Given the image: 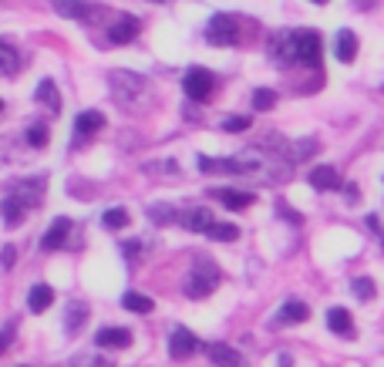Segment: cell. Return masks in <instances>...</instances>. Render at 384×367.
Wrapping results in <instances>:
<instances>
[{
	"mask_svg": "<svg viewBox=\"0 0 384 367\" xmlns=\"http://www.w3.org/2000/svg\"><path fill=\"white\" fill-rule=\"evenodd\" d=\"M269 54L276 58V64H320V34L317 31H280L269 40Z\"/></svg>",
	"mask_w": 384,
	"mask_h": 367,
	"instance_id": "cell-1",
	"label": "cell"
},
{
	"mask_svg": "<svg viewBox=\"0 0 384 367\" xmlns=\"http://www.w3.org/2000/svg\"><path fill=\"white\" fill-rule=\"evenodd\" d=\"M216 287H219V270H216L212 263H206V260H199L195 270L186 276V293H189L192 300H202V297H209Z\"/></svg>",
	"mask_w": 384,
	"mask_h": 367,
	"instance_id": "cell-2",
	"label": "cell"
},
{
	"mask_svg": "<svg viewBox=\"0 0 384 367\" xmlns=\"http://www.w3.org/2000/svg\"><path fill=\"white\" fill-rule=\"evenodd\" d=\"M108 84H112V95H115L118 105H128V101H135V98L145 91V77L132 75V71H112Z\"/></svg>",
	"mask_w": 384,
	"mask_h": 367,
	"instance_id": "cell-3",
	"label": "cell"
},
{
	"mask_svg": "<svg viewBox=\"0 0 384 367\" xmlns=\"http://www.w3.org/2000/svg\"><path fill=\"white\" fill-rule=\"evenodd\" d=\"M199 169H202V172L246 175L256 169V158H250V155H243V158H209V155H199Z\"/></svg>",
	"mask_w": 384,
	"mask_h": 367,
	"instance_id": "cell-4",
	"label": "cell"
},
{
	"mask_svg": "<svg viewBox=\"0 0 384 367\" xmlns=\"http://www.w3.org/2000/svg\"><path fill=\"white\" fill-rule=\"evenodd\" d=\"M182 88H186V98L206 101V98L212 95V88H216V77H212V71H206V68H189L186 77H182Z\"/></svg>",
	"mask_w": 384,
	"mask_h": 367,
	"instance_id": "cell-5",
	"label": "cell"
},
{
	"mask_svg": "<svg viewBox=\"0 0 384 367\" xmlns=\"http://www.w3.org/2000/svg\"><path fill=\"white\" fill-rule=\"evenodd\" d=\"M206 40L216 44V47H226V44H236L239 40V27H236V20L230 14H216L209 20V27H206Z\"/></svg>",
	"mask_w": 384,
	"mask_h": 367,
	"instance_id": "cell-6",
	"label": "cell"
},
{
	"mask_svg": "<svg viewBox=\"0 0 384 367\" xmlns=\"http://www.w3.org/2000/svg\"><path fill=\"white\" fill-rule=\"evenodd\" d=\"M51 7L58 10L61 17H71V20H98L101 17V7H98V3H88V0H54Z\"/></svg>",
	"mask_w": 384,
	"mask_h": 367,
	"instance_id": "cell-7",
	"label": "cell"
},
{
	"mask_svg": "<svg viewBox=\"0 0 384 367\" xmlns=\"http://www.w3.org/2000/svg\"><path fill=\"white\" fill-rule=\"evenodd\" d=\"M199 350V337L192 334V330L179 327L172 330V340H169V354H172V361H186V357H192Z\"/></svg>",
	"mask_w": 384,
	"mask_h": 367,
	"instance_id": "cell-8",
	"label": "cell"
},
{
	"mask_svg": "<svg viewBox=\"0 0 384 367\" xmlns=\"http://www.w3.org/2000/svg\"><path fill=\"white\" fill-rule=\"evenodd\" d=\"M10 195L17 199L24 209H34V206H40V199H44V179H24V182L14 186Z\"/></svg>",
	"mask_w": 384,
	"mask_h": 367,
	"instance_id": "cell-9",
	"label": "cell"
},
{
	"mask_svg": "<svg viewBox=\"0 0 384 367\" xmlns=\"http://www.w3.org/2000/svg\"><path fill=\"white\" fill-rule=\"evenodd\" d=\"M95 344L98 347H108V350H121L132 344V330L125 327H105L95 334Z\"/></svg>",
	"mask_w": 384,
	"mask_h": 367,
	"instance_id": "cell-10",
	"label": "cell"
},
{
	"mask_svg": "<svg viewBox=\"0 0 384 367\" xmlns=\"http://www.w3.org/2000/svg\"><path fill=\"white\" fill-rule=\"evenodd\" d=\"M68 232H71V219L68 216H58L54 223H51V230L44 232V239H40V246L51 253V250H61L64 246V239H68Z\"/></svg>",
	"mask_w": 384,
	"mask_h": 367,
	"instance_id": "cell-11",
	"label": "cell"
},
{
	"mask_svg": "<svg viewBox=\"0 0 384 367\" xmlns=\"http://www.w3.org/2000/svg\"><path fill=\"white\" fill-rule=\"evenodd\" d=\"M327 327L334 330L337 337L350 340V337H354V317H350L344 307H330L327 310Z\"/></svg>",
	"mask_w": 384,
	"mask_h": 367,
	"instance_id": "cell-12",
	"label": "cell"
},
{
	"mask_svg": "<svg viewBox=\"0 0 384 367\" xmlns=\"http://www.w3.org/2000/svg\"><path fill=\"white\" fill-rule=\"evenodd\" d=\"M179 223H182V226H186L189 232H206V236H209V230L216 226V223H219V219H216L209 209H189V213L182 216Z\"/></svg>",
	"mask_w": 384,
	"mask_h": 367,
	"instance_id": "cell-13",
	"label": "cell"
},
{
	"mask_svg": "<svg viewBox=\"0 0 384 367\" xmlns=\"http://www.w3.org/2000/svg\"><path fill=\"white\" fill-rule=\"evenodd\" d=\"M209 195H216V199H219L226 209H232V213H239V209L253 206V199H256L253 193H239V189H212Z\"/></svg>",
	"mask_w": 384,
	"mask_h": 367,
	"instance_id": "cell-14",
	"label": "cell"
},
{
	"mask_svg": "<svg viewBox=\"0 0 384 367\" xmlns=\"http://www.w3.org/2000/svg\"><path fill=\"white\" fill-rule=\"evenodd\" d=\"M310 186L320 189V193L337 189V186H341V172H337L334 165H317V169H310Z\"/></svg>",
	"mask_w": 384,
	"mask_h": 367,
	"instance_id": "cell-15",
	"label": "cell"
},
{
	"mask_svg": "<svg viewBox=\"0 0 384 367\" xmlns=\"http://www.w3.org/2000/svg\"><path fill=\"white\" fill-rule=\"evenodd\" d=\"M206 354H209V361L216 367H239L243 364V357H239L232 347H226V344H206Z\"/></svg>",
	"mask_w": 384,
	"mask_h": 367,
	"instance_id": "cell-16",
	"label": "cell"
},
{
	"mask_svg": "<svg viewBox=\"0 0 384 367\" xmlns=\"http://www.w3.org/2000/svg\"><path fill=\"white\" fill-rule=\"evenodd\" d=\"M334 54H337V61L341 64H350L354 61V54H357V38H354V31H341L337 34V40H334Z\"/></svg>",
	"mask_w": 384,
	"mask_h": 367,
	"instance_id": "cell-17",
	"label": "cell"
},
{
	"mask_svg": "<svg viewBox=\"0 0 384 367\" xmlns=\"http://www.w3.org/2000/svg\"><path fill=\"white\" fill-rule=\"evenodd\" d=\"M138 31H142V24H138L135 17H118V24L108 31V34H112L115 44H132V40L138 38Z\"/></svg>",
	"mask_w": 384,
	"mask_h": 367,
	"instance_id": "cell-18",
	"label": "cell"
},
{
	"mask_svg": "<svg viewBox=\"0 0 384 367\" xmlns=\"http://www.w3.org/2000/svg\"><path fill=\"white\" fill-rule=\"evenodd\" d=\"M51 304H54V290H51L47 283L31 287V293H27V307H31V313H44Z\"/></svg>",
	"mask_w": 384,
	"mask_h": 367,
	"instance_id": "cell-19",
	"label": "cell"
},
{
	"mask_svg": "<svg viewBox=\"0 0 384 367\" xmlns=\"http://www.w3.org/2000/svg\"><path fill=\"white\" fill-rule=\"evenodd\" d=\"M101 125H105V115H101V112H81V115H77V121H75V138L95 135Z\"/></svg>",
	"mask_w": 384,
	"mask_h": 367,
	"instance_id": "cell-20",
	"label": "cell"
},
{
	"mask_svg": "<svg viewBox=\"0 0 384 367\" xmlns=\"http://www.w3.org/2000/svg\"><path fill=\"white\" fill-rule=\"evenodd\" d=\"M20 54H17V47L10 44V40H0V75H17L20 71Z\"/></svg>",
	"mask_w": 384,
	"mask_h": 367,
	"instance_id": "cell-21",
	"label": "cell"
},
{
	"mask_svg": "<svg viewBox=\"0 0 384 367\" xmlns=\"http://www.w3.org/2000/svg\"><path fill=\"white\" fill-rule=\"evenodd\" d=\"M34 98H38L40 105H47L51 112H61V95H58V84L51 81V77H44L38 84V91H34Z\"/></svg>",
	"mask_w": 384,
	"mask_h": 367,
	"instance_id": "cell-22",
	"label": "cell"
},
{
	"mask_svg": "<svg viewBox=\"0 0 384 367\" xmlns=\"http://www.w3.org/2000/svg\"><path fill=\"white\" fill-rule=\"evenodd\" d=\"M0 216H3V226H20V219H24V206H20L14 195H3L0 199Z\"/></svg>",
	"mask_w": 384,
	"mask_h": 367,
	"instance_id": "cell-23",
	"label": "cell"
},
{
	"mask_svg": "<svg viewBox=\"0 0 384 367\" xmlns=\"http://www.w3.org/2000/svg\"><path fill=\"white\" fill-rule=\"evenodd\" d=\"M307 317H310V307L300 304V300H287V304L280 307V320H283V324H304Z\"/></svg>",
	"mask_w": 384,
	"mask_h": 367,
	"instance_id": "cell-24",
	"label": "cell"
},
{
	"mask_svg": "<svg viewBox=\"0 0 384 367\" xmlns=\"http://www.w3.org/2000/svg\"><path fill=\"white\" fill-rule=\"evenodd\" d=\"M149 219H152L155 226H172V223H179L182 216L175 213L169 202H155V206H149Z\"/></svg>",
	"mask_w": 384,
	"mask_h": 367,
	"instance_id": "cell-25",
	"label": "cell"
},
{
	"mask_svg": "<svg viewBox=\"0 0 384 367\" xmlns=\"http://www.w3.org/2000/svg\"><path fill=\"white\" fill-rule=\"evenodd\" d=\"M121 304H125V310H132V313H152V297H145V293H125L121 297Z\"/></svg>",
	"mask_w": 384,
	"mask_h": 367,
	"instance_id": "cell-26",
	"label": "cell"
},
{
	"mask_svg": "<svg viewBox=\"0 0 384 367\" xmlns=\"http://www.w3.org/2000/svg\"><path fill=\"white\" fill-rule=\"evenodd\" d=\"M84 320H88V307H84V304H71L68 313H64V330H68V334H75Z\"/></svg>",
	"mask_w": 384,
	"mask_h": 367,
	"instance_id": "cell-27",
	"label": "cell"
},
{
	"mask_svg": "<svg viewBox=\"0 0 384 367\" xmlns=\"http://www.w3.org/2000/svg\"><path fill=\"white\" fill-rule=\"evenodd\" d=\"M101 226L105 230H125L128 226V213L125 209H108V213L101 216Z\"/></svg>",
	"mask_w": 384,
	"mask_h": 367,
	"instance_id": "cell-28",
	"label": "cell"
},
{
	"mask_svg": "<svg viewBox=\"0 0 384 367\" xmlns=\"http://www.w3.org/2000/svg\"><path fill=\"white\" fill-rule=\"evenodd\" d=\"M276 105V91H269V88H256L253 91V108L256 112H269Z\"/></svg>",
	"mask_w": 384,
	"mask_h": 367,
	"instance_id": "cell-29",
	"label": "cell"
},
{
	"mask_svg": "<svg viewBox=\"0 0 384 367\" xmlns=\"http://www.w3.org/2000/svg\"><path fill=\"white\" fill-rule=\"evenodd\" d=\"M350 290H354V297H361V300H374V280L371 276H357L354 283H350Z\"/></svg>",
	"mask_w": 384,
	"mask_h": 367,
	"instance_id": "cell-30",
	"label": "cell"
},
{
	"mask_svg": "<svg viewBox=\"0 0 384 367\" xmlns=\"http://www.w3.org/2000/svg\"><path fill=\"white\" fill-rule=\"evenodd\" d=\"M313 152H317V142H313V138H304V142L293 145L287 155H290V162H304V158H310Z\"/></svg>",
	"mask_w": 384,
	"mask_h": 367,
	"instance_id": "cell-31",
	"label": "cell"
},
{
	"mask_svg": "<svg viewBox=\"0 0 384 367\" xmlns=\"http://www.w3.org/2000/svg\"><path fill=\"white\" fill-rule=\"evenodd\" d=\"M209 236L212 239H219V243H232V239L239 236V230H236L232 223H216V226L209 230Z\"/></svg>",
	"mask_w": 384,
	"mask_h": 367,
	"instance_id": "cell-32",
	"label": "cell"
},
{
	"mask_svg": "<svg viewBox=\"0 0 384 367\" xmlns=\"http://www.w3.org/2000/svg\"><path fill=\"white\" fill-rule=\"evenodd\" d=\"M27 142H31L34 149H44V145H47V128H44V125H31V128H27Z\"/></svg>",
	"mask_w": 384,
	"mask_h": 367,
	"instance_id": "cell-33",
	"label": "cell"
},
{
	"mask_svg": "<svg viewBox=\"0 0 384 367\" xmlns=\"http://www.w3.org/2000/svg\"><path fill=\"white\" fill-rule=\"evenodd\" d=\"M253 125V118L250 115H239V118H226L223 121V132H246Z\"/></svg>",
	"mask_w": 384,
	"mask_h": 367,
	"instance_id": "cell-34",
	"label": "cell"
},
{
	"mask_svg": "<svg viewBox=\"0 0 384 367\" xmlns=\"http://www.w3.org/2000/svg\"><path fill=\"white\" fill-rule=\"evenodd\" d=\"M71 367H112V361H98L91 354H77L75 361H71Z\"/></svg>",
	"mask_w": 384,
	"mask_h": 367,
	"instance_id": "cell-35",
	"label": "cell"
},
{
	"mask_svg": "<svg viewBox=\"0 0 384 367\" xmlns=\"http://www.w3.org/2000/svg\"><path fill=\"white\" fill-rule=\"evenodd\" d=\"M14 337H17V324L10 320L7 327L0 330V354H3V350H7V347H10V344H14Z\"/></svg>",
	"mask_w": 384,
	"mask_h": 367,
	"instance_id": "cell-36",
	"label": "cell"
},
{
	"mask_svg": "<svg viewBox=\"0 0 384 367\" xmlns=\"http://www.w3.org/2000/svg\"><path fill=\"white\" fill-rule=\"evenodd\" d=\"M14 260H17V250H14V246H3V253H0V267H3V270H10V267H14Z\"/></svg>",
	"mask_w": 384,
	"mask_h": 367,
	"instance_id": "cell-37",
	"label": "cell"
},
{
	"mask_svg": "<svg viewBox=\"0 0 384 367\" xmlns=\"http://www.w3.org/2000/svg\"><path fill=\"white\" fill-rule=\"evenodd\" d=\"M276 364H280V367H293V357H290V354H280V357H276Z\"/></svg>",
	"mask_w": 384,
	"mask_h": 367,
	"instance_id": "cell-38",
	"label": "cell"
},
{
	"mask_svg": "<svg viewBox=\"0 0 384 367\" xmlns=\"http://www.w3.org/2000/svg\"><path fill=\"white\" fill-rule=\"evenodd\" d=\"M121 250H125V256H135V253H138V243H125Z\"/></svg>",
	"mask_w": 384,
	"mask_h": 367,
	"instance_id": "cell-39",
	"label": "cell"
},
{
	"mask_svg": "<svg viewBox=\"0 0 384 367\" xmlns=\"http://www.w3.org/2000/svg\"><path fill=\"white\" fill-rule=\"evenodd\" d=\"M310 3H327V0H310Z\"/></svg>",
	"mask_w": 384,
	"mask_h": 367,
	"instance_id": "cell-40",
	"label": "cell"
},
{
	"mask_svg": "<svg viewBox=\"0 0 384 367\" xmlns=\"http://www.w3.org/2000/svg\"><path fill=\"white\" fill-rule=\"evenodd\" d=\"M378 236H381V243H384V232H378Z\"/></svg>",
	"mask_w": 384,
	"mask_h": 367,
	"instance_id": "cell-41",
	"label": "cell"
},
{
	"mask_svg": "<svg viewBox=\"0 0 384 367\" xmlns=\"http://www.w3.org/2000/svg\"><path fill=\"white\" fill-rule=\"evenodd\" d=\"M0 112H3V101H0Z\"/></svg>",
	"mask_w": 384,
	"mask_h": 367,
	"instance_id": "cell-42",
	"label": "cell"
}]
</instances>
